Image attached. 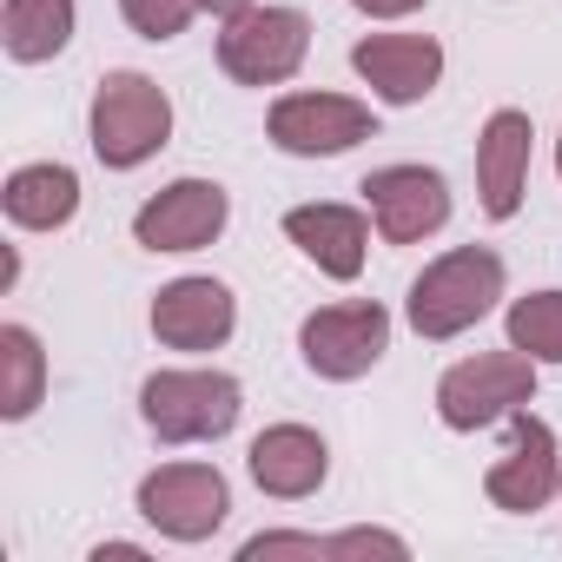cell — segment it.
I'll list each match as a JSON object with an SVG mask.
<instances>
[{
    "label": "cell",
    "instance_id": "1",
    "mask_svg": "<svg viewBox=\"0 0 562 562\" xmlns=\"http://www.w3.org/2000/svg\"><path fill=\"white\" fill-rule=\"evenodd\" d=\"M503 285H509V271H503V258L490 245H457V251L424 265V278L404 299V318H411L417 338L443 345V338H463L470 325H483L496 312Z\"/></svg>",
    "mask_w": 562,
    "mask_h": 562
},
{
    "label": "cell",
    "instance_id": "2",
    "mask_svg": "<svg viewBox=\"0 0 562 562\" xmlns=\"http://www.w3.org/2000/svg\"><path fill=\"white\" fill-rule=\"evenodd\" d=\"M87 133H93V153H100L106 172H133V166H146L172 139V100H166L159 80L120 67V74L100 80L93 113H87Z\"/></svg>",
    "mask_w": 562,
    "mask_h": 562
},
{
    "label": "cell",
    "instance_id": "3",
    "mask_svg": "<svg viewBox=\"0 0 562 562\" xmlns=\"http://www.w3.org/2000/svg\"><path fill=\"white\" fill-rule=\"evenodd\" d=\"M245 411L232 371H153L139 384V417L159 443H218Z\"/></svg>",
    "mask_w": 562,
    "mask_h": 562
},
{
    "label": "cell",
    "instance_id": "4",
    "mask_svg": "<svg viewBox=\"0 0 562 562\" xmlns=\"http://www.w3.org/2000/svg\"><path fill=\"white\" fill-rule=\"evenodd\" d=\"M536 404V358L529 351H476L437 378V417L450 430H490L509 424V411Z\"/></svg>",
    "mask_w": 562,
    "mask_h": 562
},
{
    "label": "cell",
    "instance_id": "5",
    "mask_svg": "<svg viewBox=\"0 0 562 562\" xmlns=\"http://www.w3.org/2000/svg\"><path fill=\"white\" fill-rule=\"evenodd\" d=\"M312 54V21L299 8H245L218 34V67L238 87H285Z\"/></svg>",
    "mask_w": 562,
    "mask_h": 562
},
{
    "label": "cell",
    "instance_id": "6",
    "mask_svg": "<svg viewBox=\"0 0 562 562\" xmlns=\"http://www.w3.org/2000/svg\"><path fill=\"white\" fill-rule=\"evenodd\" d=\"M265 133L292 159H338V153H351L358 139L378 133V113L351 93H285V100H271Z\"/></svg>",
    "mask_w": 562,
    "mask_h": 562
},
{
    "label": "cell",
    "instance_id": "7",
    "mask_svg": "<svg viewBox=\"0 0 562 562\" xmlns=\"http://www.w3.org/2000/svg\"><path fill=\"white\" fill-rule=\"evenodd\" d=\"M299 351H305V371L312 378H331V384H351L364 378L384 351H391V312L358 299V305H325L299 325Z\"/></svg>",
    "mask_w": 562,
    "mask_h": 562
},
{
    "label": "cell",
    "instance_id": "8",
    "mask_svg": "<svg viewBox=\"0 0 562 562\" xmlns=\"http://www.w3.org/2000/svg\"><path fill=\"white\" fill-rule=\"evenodd\" d=\"M139 516L166 542H205L232 516V490L212 463H159L153 476H139Z\"/></svg>",
    "mask_w": 562,
    "mask_h": 562
},
{
    "label": "cell",
    "instance_id": "9",
    "mask_svg": "<svg viewBox=\"0 0 562 562\" xmlns=\"http://www.w3.org/2000/svg\"><path fill=\"white\" fill-rule=\"evenodd\" d=\"M358 192H364L384 245H424L430 232L450 225V186L430 166H378Z\"/></svg>",
    "mask_w": 562,
    "mask_h": 562
},
{
    "label": "cell",
    "instance_id": "10",
    "mask_svg": "<svg viewBox=\"0 0 562 562\" xmlns=\"http://www.w3.org/2000/svg\"><path fill=\"white\" fill-rule=\"evenodd\" d=\"M555 490H562V450H555V430L522 404V411H509V457L490 463L483 496H490L496 509H509V516H529V509H542Z\"/></svg>",
    "mask_w": 562,
    "mask_h": 562
},
{
    "label": "cell",
    "instance_id": "11",
    "mask_svg": "<svg viewBox=\"0 0 562 562\" xmlns=\"http://www.w3.org/2000/svg\"><path fill=\"white\" fill-rule=\"evenodd\" d=\"M232 218V199L218 179H172L133 212V238L146 251H205Z\"/></svg>",
    "mask_w": 562,
    "mask_h": 562
},
{
    "label": "cell",
    "instance_id": "12",
    "mask_svg": "<svg viewBox=\"0 0 562 562\" xmlns=\"http://www.w3.org/2000/svg\"><path fill=\"white\" fill-rule=\"evenodd\" d=\"M351 67L384 106H417L443 80V47L430 34H364L351 47Z\"/></svg>",
    "mask_w": 562,
    "mask_h": 562
},
{
    "label": "cell",
    "instance_id": "13",
    "mask_svg": "<svg viewBox=\"0 0 562 562\" xmlns=\"http://www.w3.org/2000/svg\"><path fill=\"white\" fill-rule=\"evenodd\" d=\"M238 325V299L218 278H172L153 299V338L166 351H218Z\"/></svg>",
    "mask_w": 562,
    "mask_h": 562
},
{
    "label": "cell",
    "instance_id": "14",
    "mask_svg": "<svg viewBox=\"0 0 562 562\" xmlns=\"http://www.w3.org/2000/svg\"><path fill=\"white\" fill-rule=\"evenodd\" d=\"M529 146H536V126L522 106H496L476 133V199L483 212L503 225L522 212V192H529Z\"/></svg>",
    "mask_w": 562,
    "mask_h": 562
},
{
    "label": "cell",
    "instance_id": "15",
    "mask_svg": "<svg viewBox=\"0 0 562 562\" xmlns=\"http://www.w3.org/2000/svg\"><path fill=\"white\" fill-rule=\"evenodd\" d=\"M245 470H251V483H258L265 496L299 503V496H312V490L331 476V450H325V437L305 430V424H271V430L251 437Z\"/></svg>",
    "mask_w": 562,
    "mask_h": 562
},
{
    "label": "cell",
    "instance_id": "16",
    "mask_svg": "<svg viewBox=\"0 0 562 562\" xmlns=\"http://www.w3.org/2000/svg\"><path fill=\"white\" fill-rule=\"evenodd\" d=\"M285 238L325 271V278H351L364 271V258H371V218L358 212V205H292L285 212Z\"/></svg>",
    "mask_w": 562,
    "mask_h": 562
},
{
    "label": "cell",
    "instance_id": "17",
    "mask_svg": "<svg viewBox=\"0 0 562 562\" xmlns=\"http://www.w3.org/2000/svg\"><path fill=\"white\" fill-rule=\"evenodd\" d=\"M0 205H8V218H14L21 232H60V225L80 212V179H74V166H60V159H34V166L8 172Z\"/></svg>",
    "mask_w": 562,
    "mask_h": 562
},
{
    "label": "cell",
    "instance_id": "18",
    "mask_svg": "<svg viewBox=\"0 0 562 562\" xmlns=\"http://www.w3.org/2000/svg\"><path fill=\"white\" fill-rule=\"evenodd\" d=\"M67 41H74V0H8L0 8V47L21 67L67 54Z\"/></svg>",
    "mask_w": 562,
    "mask_h": 562
},
{
    "label": "cell",
    "instance_id": "19",
    "mask_svg": "<svg viewBox=\"0 0 562 562\" xmlns=\"http://www.w3.org/2000/svg\"><path fill=\"white\" fill-rule=\"evenodd\" d=\"M47 397V351L27 325H0V417L21 424Z\"/></svg>",
    "mask_w": 562,
    "mask_h": 562
},
{
    "label": "cell",
    "instance_id": "20",
    "mask_svg": "<svg viewBox=\"0 0 562 562\" xmlns=\"http://www.w3.org/2000/svg\"><path fill=\"white\" fill-rule=\"evenodd\" d=\"M503 331H509V345L529 351L536 364H562V292H529V299H516L509 318H503Z\"/></svg>",
    "mask_w": 562,
    "mask_h": 562
},
{
    "label": "cell",
    "instance_id": "21",
    "mask_svg": "<svg viewBox=\"0 0 562 562\" xmlns=\"http://www.w3.org/2000/svg\"><path fill=\"white\" fill-rule=\"evenodd\" d=\"M120 14L139 41H179L186 21L199 14V0H120Z\"/></svg>",
    "mask_w": 562,
    "mask_h": 562
},
{
    "label": "cell",
    "instance_id": "22",
    "mask_svg": "<svg viewBox=\"0 0 562 562\" xmlns=\"http://www.w3.org/2000/svg\"><path fill=\"white\" fill-rule=\"evenodd\" d=\"M325 555H391V562H404L411 542L397 529H338V536H325Z\"/></svg>",
    "mask_w": 562,
    "mask_h": 562
},
{
    "label": "cell",
    "instance_id": "23",
    "mask_svg": "<svg viewBox=\"0 0 562 562\" xmlns=\"http://www.w3.org/2000/svg\"><path fill=\"white\" fill-rule=\"evenodd\" d=\"M271 555H318L325 562V536H305V529H265L238 549V562H271Z\"/></svg>",
    "mask_w": 562,
    "mask_h": 562
},
{
    "label": "cell",
    "instance_id": "24",
    "mask_svg": "<svg viewBox=\"0 0 562 562\" xmlns=\"http://www.w3.org/2000/svg\"><path fill=\"white\" fill-rule=\"evenodd\" d=\"M358 14H371V21H404V14H417L424 0H351Z\"/></svg>",
    "mask_w": 562,
    "mask_h": 562
},
{
    "label": "cell",
    "instance_id": "25",
    "mask_svg": "<svg viewBox=\"0 0 562 562\" xmlns=\"http://www.w3.org/2000/svg\"><path fill=\"white\" fill-rule=\"evenodd\" d=\"M106 555H120V562H146V549H139V542H100V549H93V562H106Z\"/></svg>",
    "mask_w": 562,
    "mask_h": 562
},
{
    "label": "cell",
    "instance_id": "26",
    "mask_svg": "<svg viewBox=\"0 0 562 562\" xmlns=\"http://www.w3.org/2000/svg\"><path fill=\"white\" fill-rule=\"evenodd\" d=\"M205 14H218V21H232V14H245V8H258V0H199Z\"/></svg>",
    "mask_w": 562,
    "mask_h": 562
},
{
    "label": "cell",
    "instance_id": "27",
    "mask_svg": "<svg viewBox=\"0 0 562 562\" xmlns=\"http://www.w3.org/2000/svg\"><path fill=\"white\" fill-rule=\"evenodd\" d=\"M555 172H562V133H555Z\"/></svg>",
    "mask_w": 562,
    "mask_h": 562
}]
</instances>
